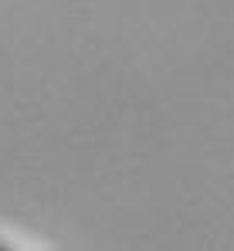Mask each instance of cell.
<instances>
[{
  "mask_svg": "<svg viewBox=\"0 0 234 251\" xmlns=\"http://www.w3.org/2000/svg\"><path fill=\"white\" fill-rule=\"evenodd\" d=\"M0 251H3V245H0Z\"/></svg>",
  "mask_w": 234,
  "mask_h": 251,
  "instance_id": "6da1fadb",
  "label": "cell"
}]
</instances>
